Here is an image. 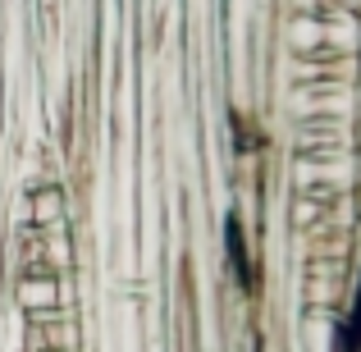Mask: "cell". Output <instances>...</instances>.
Returning <instances> with one entry per match:
<instances>
[{"instance_id": "cell-3", "label": "cell", "mask_w": 361, "mask_h": 352, "mask_svg": "<svg viewBox=\"0 0 361 352\" xmlns=\"http://www.w3.org/2000/svg\"><path fill=\"white\" fill-rule=\"evenodd\" d=\"M288 51L298 55H311V51H320V46L329 42V32H325V14H293L288 18Z\"/></svg>"}, {"instance_id": "cell-2", "label": "cell", "mask_w": 361, "mask_h": 352, "mask_svg": "<svg viewBox=\"0 0 361 352\" xmlns=\"http://www.w3.org/2000/svg\"><path fill=\"white\" fill-rule=\"evenodd\" d=\"M69 220V197H64L60 183H37L32 193H27V224H32L37 233L46 229H60V224Z\"/></svg>"}, {"instance_id": "cell-1", "label": "cell", "mask_w": 361, "mask_h": 352, "mask_svg": "<svg viewBox=\"0 0 361 352\" xmlns=\"http://www.w3.org/2000/svg\"><path fill=\"white\" fill-rule=\"evenodd\" d=\"M14 298H18V307L27 311V320H32V316H46V311H60V302H64L60 274H51V270L18 274V289H14Z\"/></svg>"}]
</instances>
